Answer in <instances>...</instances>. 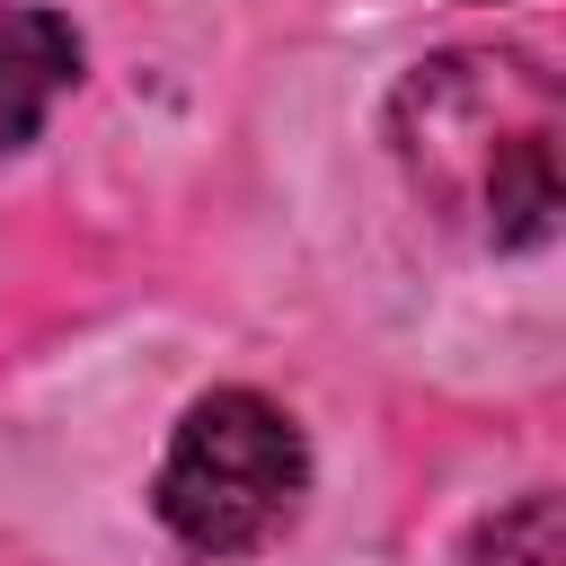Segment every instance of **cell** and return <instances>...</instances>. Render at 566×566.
Returning a JSON list of instances; mask_svg holds the SVG:
<instances>
[{
	"instance_id": "obj_1",
	"label": "cell",
	"mask_w": 566,
	"mask_h": 566,
	"mask_svg": "<svg viewBox=\"0 0 566 566\" xmlns=\"http://www.w3.org/2000/svg\"><path fill=\"white\" fill-rule=\"evenodd\" d=\"M407 186L486 248H539L566 212V106L522 53H433L389 106Z\"/></svg>"
},
{
	"instance_id": "obj_2",
	"label": "cell",
	"mask_w": 566,
	"mask_h": 566,
	"mask_svg": "<svg viewBox=\"0 0 566 566\" xmlns=\"http://www.w3.org/2000/svg\"><path fill=\"white\" fill-rule=\"evenodd\" d=\"M301 486H310V451H301L292 416L274 398H256V389H212L168 433L150 504L186 548L239 557V548H256V539H274L292 522Z\"/></svg>"
},
{
	"instance_id": "obj_3",
	"label": "cell",
	"mask_w": 566,
	"mask_h": 566,
	"mask_svg": "<svg viewBox=\"0 0 566 566\" xmlns=\"http://www.w3.org/2000/svg\"><path fill=\"white\" fill-rule=\"evenodd\" d=\"M80 80V35L71 18L35 9V0H0V150L35 142L44 106Z\"/></svg>"
},
{
	"instance_id": "obj_4",
	"label": "cell",
	"mask_w": 566,
	"mask_h": 566,
	"mask_svg": "<svg viewBox=\"0 0 566 566\" xmlns=\"http://www.w3.org/2000/svg\"><path fill=\"white\" fill-rule=\"evenodd\" d=\"M469 566H566V513H557V495H522L495 522H478Z\"/></svg>"
}]
</instances>
